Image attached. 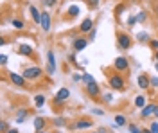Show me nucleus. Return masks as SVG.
Returning a JSON list of instances; mask_svg holds the SVG:
<instances>
[{
    "label": "nucleus",
    "instance_id": "obj_1",
    "mask_svg": "<svg viewBox=\"0 0 158 133\" xmlns=\"http://www.w3.org/2000/svg\"><path fill=\"white\" fill-rule=\"evenodd\" d=\"M106 83H108V88L113 92H124L126 90V79H124V74H118V72H108L106 74Z\"/></svg>",
    "mask_w": 158,
    "mask_h": 133
},
{
    "label": "nucleus",
    "instance_id": "obj_2",
    "mask_svg": "<svg viewBox=\"0 0 158 133\" xmlns=\"http://www.w3.org/2000/svg\"><path fill=\"white\" fill-rule=\"evenodd\" d=\"M22 74H23V77L29 83H38L40 79L45 77L47 72H45V69H41L40 65H31V67H25V69L22 70Z\"/></svg>",
    "mask_w": 158,
    "mask_h": 133
},
{
    "label": "nucleus",
    "instance_id": "obj_3",
    "mask_svg": "<svg viewBox=\"0 0 158 133\" xmlns=\"http://www.w3.org/2000/svg\"><path fill=\"white\" fill-rule=\"evenodd\" d=\"M69 99H70V88L69 86H59L58 92L54 94V97H52V106L56 110H59V108H63L67 104Z\"/></svg>",
    "mask_w": 158,
    "mask_h": 133
},
{
    "label": "nucleus",
    "instance_id": "obj_4",
    "mask_svg": "<svg viewBox=\"0 0 158 133\" xmlns=\"http://www.w3.org/2000/svg\"><path fill=\"white\" fill-rule=\"evenodd\" d=\"M6 77H7V81H9L15 88H18V90H27V88H31L29 81L23 77L22 72H7Z\"/></svg>",
    "mask_w": 158,
    "mask_h": 133
},
{
    "label": "nucleus",
    "instance_id": "obj_5",
    "mask_svg": "<svg viewBox=\"0 0 158 133\" xmlns=\"http://www.w3.org/2000/svg\"><path fill=\"white\" fill-rule=\"evenodd\" d=\"M111 67H113V70L118 72V74H128L129 76V70H131V61H129L128 56H124V54H118L117 58L113 60V63H111Z\"/></svg>",
    "mask_w": 158,
    "mask_h": 133
},
{
    "label": "nucleus",
    "instance_id": "obj_6",
    "mask_svg": "<svg viewBox=\"0 0 158 133\" xmlns=\"http://www.w3.org/2000/svg\"><path fill=\"white\" fill-rule=\"evenodd\" d=\"M115 38H117V49L118 51H129L131 47H133V38H131V34L126 31H117V34H115Z\"/></svg>",
    "mask_w": 158,
    "mask_h": 133
},
{
    "label": "nucleus",
    "instance_id": "obj_7",
    "mask_svg": "<svg viewBox=\"0 0 158 133\" xmlns=\"http://www.w3.org/2000/svg\"><path fill=\"white\" fill-rule=\"evenodd\" d=\"M83 90H85V94L88 95L90 99H101V95H102V88H101V85L97 83V79L92 83H86V85H83Z\"/></svg>",
    "mask_w": 158,
    "mask_h": 133
},
{
    "label": "nucleus",
    "instance_id": "obj_8",
    "mask_svg": "<svg viewBox=\"0 0 158 133\" xmlns=\"http://www.w3.org/2000/svg\"><path fill=\"white\" fill-rule=\"evenodd\" d=\"M90 128H94V119L85 117V115H81L74 124H70V131H85V130H90Z\"/></svg>",
    "mask_w": 158,
    "mask_h": 133
},
{
    "label": "nucleus",
    "instance_id": "obj_9",
    "mask_svg": "<svg viewBox=\"0 0 158 133\" xmlns=\"http://www.w3.org/2000/svg\"><path fill=\"white\" fill-rule=\"evenodd\" d=\"M58 70V61H56V54L52 49L47 51V65H45V72H47V76H54Z\"/></svg>",
    "mask_w": 158,
    "mask_h": 133
},
{
    "label": "nucleus",
    "instance_id": "obj_10",
    "mask_svg": "<svg viewBox=\"0 0 158 133\" xmlns=\"http://www.w3.org/2000/svg\"><path fill=\"white\" fill-rule=\"evenodd\" d=\"M137 86L142 92H146V90L151 88V76H149L148 72H140L137 76Z\"/></svg>",
    "mask_w": 158,
    "mask_h": 133
},
{
    "label": "nucleus",
    "instance_id": "obj_11",
    "mask_svg": "<svg viewBox=\"0 0 158 133\" xmlns=\"http://www.w3.org/2000/svg\"><path fill=\"white\" fill-rule=\"evenodd\" d=\"M88 43H90V40L83 34V36H77L76 40H72V51L74 52H83L86 47H88Z\"/></svg>",
    "mask_w": 158,
    "mask_h": 133
},
{
    "label": "nucleus",
    "instance_id": "obj_12",
    "mask_svg": "<svg viewBox=\"0 0 158 133\" xmlns=\"http://www.w3.org/2000/svg\"><path fill=\"white\" fill-rule=\"evenodd\" d=\"M155 106H156V102H148L142 110H140V119L142 121H148V119H155Z\"/></svg>",
    "mask_w": 158,
    "mask_h": 133
},
{
    "label": "nucleus",
    "instance_id": "obj_13",
    "mask_svg": "<svg viewBox=\"0 0 158 133\" xmlns=\"http://www.w3.org/2000/svg\"><path fill=\"white\" fill-rule=\"evenodd\" d=\"M41 31L43 32H50V27H52V15L49 11H41V23H40Z\"/></svg>",
    "mask_w": 158,
    "mask_h": 133
},
{
    "label": "nucleus",
    "instance_id": "obj_14",
    "mask_svg": "<svg viewBox=\"0 0 158 133\" xmlns=\"http://www.w3.org/2000/svg\"><path fill=\"white\" fill-rule=\"evenodd\" d=\"M94 27H95V23H94V20H92V16H85V20L79 23L77 31L81 32V34H88Z\"/></svg>",
    "mask_w": 158,
    "mask_h": 133
},
{
    "label": "nucleus",
    "instance_id": "obj_15",
    "mask_svg": "<svg viewBox=\"0 0 158 133\" xmlns=\"http://www.w3.org/2000/svg\"><path fill=\"white\" fill-rule=\"evenodd\" d=\"M16 52H18L20 56H23V58H32L34 56V49H32L31 43H18Z\"/></svg>",
    "mask_w": 158,
    "mask_h": 133
},
{
    "label": "nucleus",
    "instance_id": "obj_16",
    "mask_svg": "<svg viewBox=\"0 0 158 133\" xmlns=\"http://www.w3.org/2000/svg\"><path fill=\"white\" fill-rule=\"evenodd\" d=\"M29 15H31V20H32L34 25H40L41 23V11L36 6H32V4L29 6Z\"/></svg>",
    "mask_w": 158,
    "mask_h": 133
},
{
    "label": "nucleus",
    "instance_id": "obj_17",
    "mask_svg": "<svg viewBox=\"0 0 158 133\" xmlns=\"http://www.w3.org/2000/svg\"><path fill=\"white\" fill-rule=\"evenodd\" d=\"M29 115H31V112L27 110V108H18V110H16V117H15V123L16 124H23L25 121H27Z\"/></svg>",
    "mask_w": 158,
    "mask_h": 133
},
{
    "label": "nucleus",
    "instance_id": "obj_18",
    "mask_svg": "<svg viewBox=\"0 0 158 133\" xmlns=\"http://www.w3.org/2000/svg\"><path fill=\"white\" fill-rule=\"evenodd\" d=\"M32 104H34L36 110H41V108L47 104V95H45V94H36V95L32 97Z\"/></svg>",
    "mask_w": 158,
    "mask_h": 133
},
{
    "label": "nucleus",
    "instance_id": "obj_19",
    "mask_svg": "<svg viewBox=\"0 0 158 133\" xmlns=\"http://www.w3.org/2000/svg\"><path fill=\"white\" fill-rule=\"evenodd\" d=\"M146 104H148V95H146V94H138V95H135V99H133V106H135L137 110H142Z\"/></svg>",
    "mask_w": 158,
    "mask_h": 133
},
{
    "label": "nucleus",
    "instance_id": "obj_20",
    "mask_svg": "<svg viewBox=\"0 0 158 133\" xmlns=\"http://www.w3.org/2000/svg\"><path fill=\"white\" fill-rule=\"evenodd\" d=\"M47 119L45 117H41V115H36L34 119H32V126H34V130H45L47 128Z\"/></svg>",
    "mask_w": 158,
    "mask_h": 133
},
{
    "label": "nucleus",
    "instance_id": "obj_21",
    "mask_svg": "<svg viewBox=\"0 0 158 133\" xmlns=\"http://www.w3.org/2000/svg\"><path fill=\"white\" fill-rule=\"evenodd\" d=\"M99 102H102V104H106V106L113 104V102H115V95H113V90H110V92H102V95H101Z\"/></svg>",
    "mask_w": 158,
    "mask_h": 133
},
{
    "label": "nucleus",
    "instance_id": "obj_22",
    "mask_svg": "<svg viewBox=\"0 0 158 133\" xmlns=\"http://www.w3.org/2000/svg\"><path fill=\"white\" fill-rule=\"evenodd\" d=\"M50 124H52V126H54L56 130H63V128H65V126L69 124V121H67V119H65L63 115H58V117H54V119L50 121Z\"/></svg>",
    "mask_w": 158,
    "mask_h": 133
},
{
    "label": "nucleus",
    "instance_id": "obj_23",
    "mask_svg": "<svg viewBox=\"0 0 158 133\" xmlns=\"http://www.w3.org/2000/svg\"><path fill=\"white\" fill-rule=\"evenodd\" d=\"M67 15H69L70 18H77L79 15H81V7H79L77 4H70L69 7H67Z\"/></svg>",
    "mask_w": 158,
    "mask_h": 133
},
{
    "label": "nucleus",
    "instance_id": "obj_24",
    "mask_svg": "<svg viewBox=\"0 0 158 133\" xmlns=\"http://www.w3.org/2000/svg\"><path fill=\"white\" fill-rule=\"evenodd\" d=\"M135 40H137L138 43H140V45H142V43H144V45H148V43H149V40H151V36H149V34H148L146 31H140V32H137Z\"/></svg>",
    "mask_w": 158,
    "mask_h": 133
},
{
    "label": "nucleus",
    "instance_id": "obj_25",
    "mask_svg": "<svg viewBox=\"0 0 158 133\" xmlns=\"http://www.w3.org/2000/svg\"><path fill=\"white\" fill-rule=\"evenodd\" d=\"M113 119H115V124H118L120 128H126V126H128V117L122 115V113H117Z\"/></svg>",
    "mask_w": 158,
    "mask_h": 133
},
{
    "label": "nucleus",
    "instance_id": "obj_26",
    "mask_svg": "<svg viewBox=\"0 0 158 133\" xmlns=\"http://www.w3.org/2000/svg\"><path fill=\"white\" fill-rule=\"evenodd\" d=\"M9 23L13 25V27H15V29H16V31H22V29L25 27L23 20H20V18H15V16H13V18H9Z\"/></svg>",
    "mask_w": 158,
    "mask_h": 133
},
{
    "label": "nucleus",
    "instance_id": "obj_27",
    "mask_svg": "<svg viewBox=\"0 0 158 133\" xmlns=\"http://www.w3.org/2000/svg\"><path fill=\"white\" fill-rule=\"evenodd\" d=\"M40 2H41V7H45V9H54L59 4V0H40Z\"/></svg>",
    "mask_w": 158,
    "mask_h": 133
},
{
    "label": "nucleus",
    "instance_id": "obj_28",
    "mask_svg": "<svg viewBox=\"0 0 158 133\" xmlns=\"http://www.w3.org/2000/svg\"><path fill=\"white\" fill-rule=\"evenodd\" d=\"M135 16H137V23H146V22H148V18H149V16H148V11H144V9L138 11Z\"/></svg>",
    "mask_w": 158,
    "mask_h": 133
},
{
    "label": "nucleus",
    "instance_id": "obj_29",
    "mask_svg": "<svg viewBox=\"0 0 158 133\" xmlns=\"http://www.w3.org/2000/svg\"><path fill=\"white\" fill-rule=\"evenodd\" d=\"M126 128H128L129 133H142V128H140L138 124H135V123H128V126H126Z\"/></svg>",
    "mask_w": 158,
    "mask_h": 133
},
{
    "label": "nucleus",
    "instance_id": "obj_30",
    "mask_svg": "<svg viewBox=\"0 0 158 133\" xmlns=\"http://www.w3.org/2000/svg\"><path fill=\"white\" fill-rule=\"evenodd\" d=\"M85 4H86V7H88V9H99L101 0H85Z\"/></svg>",
    "mask_w": 158,
    "mask_h": 133
},
{
    "label": "nucleus",
    "instance_id": "obj_31",
    "mask_svg": "<svg viewBox=\"0 0 158 133\" xmlns=\"http://www.w3.org/2000/svg\"><path fill=\"white\" fill-rule=\"evenodd\" d=\"M92 81H95V77H94L90 72H83V79H81V83L86 85V83H92Z\"/></svg>",
    "mask_w": 158,
    "mask_h": 133
},
{
    "label": "nucleus",
    "instance_id": "obj_32",
    "mask_svg": "<svg viewBox=\"0 0 158 133\" xmlns=\"http://www.w3.org/2000/svg\"><path fill=\"white\" fill-rule=\"evenodd\" d=\"M124 9H126V6H124V4H118L117 7H115V11H113V15H115V18H120V16H122V13H124Z\"/></svg>",
    "mask_w": 158,
    "mask_h": 133
},
{
    "label": "nucleus",
    "instance_id": "obj_33",
    "mask_svg": "<svg viewBox=\"0 0 158 133\" xmlns=\"http://www.w3.org/2000/svg\"><path fill=\"white\" fill-rule=\"evenodd\" d=\"M67 60H69V63H72L74 67L81 69V65L77 63V56H76V52H74V51H72V54H69V58H67Z\"/></svg>",
    "mask_w": 158,
    "mask_h": 133
},
{
    "label": "nucleus",
    "instance_id": "obj_34",
    "mask_svg": "<svg viewBox=\"0 0 158 133\" xmlns=\"http://www.w3.org/2000/svg\"><path fill=\"white\" fill-rule=\"evenodd\" d=\"M148 47L153 52H156L158 51V38H151V40H149V43H148Z\"/></svg>",
    "mask_w": 158,
    "mask_h": 133
},
{
    "label": "nucleus",
    "instance_id": "obj_35",
    "mask_svg": "<svg viewBox=\"0 0 158 133\" xmlns=\"http://www.w3.org/2000/svg\"><path fill=\"white\" fill-rule=\"evenodd\" d=\"M126 23H128V27H135V25H137V16H135V15H128Z\"/></svg>",
    "mask_w": 158,
    "mask_h": 133
},
{
    "label": "nucleus",
    "instance_id": "obj_36",
    "mask_svg": "<svg viewBox=\"0 0 158 133\" xmlns=\"http://www.w3.org/2000/svg\"><path fill=\"white\" fill-rule=\"evenodd\" d=\"M7 130H9V123L6 119H2V123H0V133H7Z\"/></svg>",
    "mask_w": 158,
    "mask_h": 133
},
{
    "label": "nucleus",
    "instance_id": "obj_37",
    "mask_svg": "<svg viewBox=\"0 0 158 133\" xmlns=\"http://www.w3.org/2000/svg\"><path fill=\"white\" fill-rule=\"evenodd\" d=\"M149 130H151V133H158V119H153V121H151Z\"/></svg>",
    "mask_w": 158,
    "mask_h": 133
},
{
    "label": "nucleus",
    "instance_id": "obj_38",
    "mask_svg": "<svg viewBox=\"0 0 158 133\" xmlns=\"http://www.w3.org/2000/svg\"><path fill=\"white\" fill-rule=\"evenodd\" d=\"M92 115H99V117H102V115H106V112H104V108H92Z\"/></svg>",
    "mask_w": 158,
    "mask_h": 133
},
{
    "label": "nucleus",
    "instance_id": "obj_39",
    "mask_svg": "<svg viewBox=\"0 0 158 133\" xmlns=\"http://www.w3.org/2000/svg\"><path fill=\"white\" fill-rule=\"evenodd\" d=\"M81 79H83V72L79 74V72H74L72 74V81L74 83H81Z\"/></svg>",
    "mask_w": 158,
    "mask_h": 133
},
{
    "label": "nucleus",
    "instance_id": "obj_40",
    "mask_svg": "<svg viewBox=\"0 0 158 133\" xmlns=\"http://www.w3.org/2000/svg\"><path fill=\"white\" fill-rule=\"evenodd\" d=\"M151 88L158 90V76H151Z\"/></svg>",
    "mask_w": 158,
    "mask_h": 133
},
{
    "label": "nucleus",
    "instance_id": "obj_41",
    "mask_svg": "<svg viewBox=\"0 0 158 133\" xmlns=\"http://www.w3.org/2000/svg\"><path fill=\"white\" fill-rule=\"evenodd\" d=\"M0 65H2V69H6V65H7V54H0Z\"/></svg>",
    "mask_w": 158,
    "mask_h": 133
},
{
    "label": "nucleus",
    "instance_id": "obj_42",
    "mask_svg": "<svg viewBox=\"0 0 158 133\" xmlns=\"http://www.w3.org/2000/svg\"><path fill=\"white\" fill-rule=\"evenodd\" d=\"M95 36H97V29L94 27V29H92V31L88 32V36H86V38H88L90 41H94V40H95Z\"/></svg>",
    "mask_w": 158,
    "mask_h": 133
},
{
    "label": "nucleus",
    "instance_id": "obj_43",
    "mask_svg": "<svg viewBox=\"0 0 158 133\" xmlns=\"http://www.w3.org/2000/svg\"><path fill=\"white\" fill-rule=\"evenodd\" d=\"M97 130H99V131H101V133H108V130H106V128H104V126H99Z\"/></svg>",
    "mask_w": 158,
    "mask_h": 133
},
{
    "label": "nucleus",
    "instance_id": "obj_44",
    "mask_svg": "<svg viewBox=\"0 0 158 133\" xmlns=\"http://www.w3.org/2000/svg\"><path fill=\"white\" fill-rule=\"evenodd\" d=\"M7 133H20V130H16V128H9Z\"/></svg>",
    "mask_w": 158,
    "mask_h": 133
},
{
    "label": "nucleus",
    "instance_id": "obj_45",
    "mask_svg": "<svg viewBox=\"0 0 158 133\" xmlns=\"http://www.w3.org/2000/svg\"><path fill=\"white\" fill-rule=\"evenodd\" d=\"M153 61H158V51L153 52Z\"/></svg>",
    "mask_w": 158,
    "mask_h": 133
},
{
    "label": "nucleus",
    "instance_id": "obj_46",
    "mask_svg": "<svg viewBox=\"0 0 158 133\" xmlns=\"http://www.w3.org/2000/svg\"><path fill=\"white\" fill-rule=\"evenodd\" d=\"M155 119H158V102H156V106H155Z\"/></svg>",
    "mask_w": 158,
    "mask_h": 133
},
{
    "label": "nucleus",
    "instance_id": "obj_47",
    "mask_svg": "<svg viewBox=\"0 0 158 133\" xmlns=\"http://www.w3.org/2000/svg\"><path fill=\"white\" fill-rule=\"evenodd\" d=\"M34 133H49L47 130H34Z\"/></svg>",
    "mask_w": 158,
    "mask_h": 133
},
{
    "label": "nucleus",
    "instance_id": "obj_48",
    "mask_svg": "<svg viewBox=\"0 0 158 133\" xmlns=\"http://www.w3.org/2000/svg\"><path fill=\"white\" fill-rule=\"evenodd\" d=\"M142 133H151V130L149 128H142Z\"/></svg>",
    "mask_w": 158,
    "mask_h": 133
},
{
    "label": "nucleus",
    "instance_id": "obj_49",
    "mask_svg": "<svg viewBox=\"0 0 158 133\" xmlns=\"http://www.w3.org/2000/svg\"><path fill=\"white\" fill-rule=\"evenodd\" d=\"M52 133H65V131H63V130H56V128H54V131H52Z\"/></svg>",
    "mask_w": 158,
    "mask_h": 133
},
{
    "label": "nucleus",
    "instance_id": "obj_50",
    "mask_svg": "<svg viewBox=\"0 0 158 133\" xmlns=\"http://www.w3.org/2000/svg\"><path fill=\"white\" fill-rule=\"evenodd\" d=\"M155 63V70H156V74H158V61H153Z\"/></svg>",
    "mask_w": 158,
    "mask_h": 133
},
{
    "label": "nucleus",
    "instance_id": "obj_51",
    "mask_svg": "<svg viewBox=\"0 0 158 133\" xmlns=\"http://www.w3.org/2000/svg\"><path fill=\"white\" fill-rule=\"evenodd\" d=\"M88 133H101L99 130H92V131H88Z\"/></svg>",
    "mask_w": 158,
    "mask_h": 133
}]
</instances>
